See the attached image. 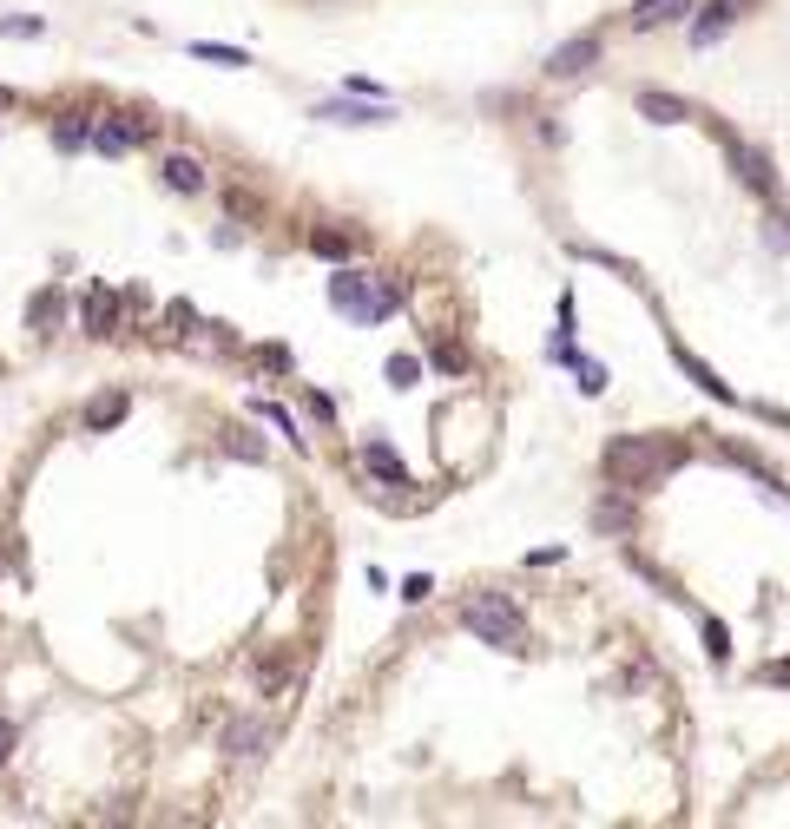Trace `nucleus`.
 <instances>
[{"label": "nucleus", "instance_id": "obj_1", "mask_svg": "<svg viewBox=\"0 0 790 829\" xmlns=\"http://www.w3.org/2000/svg\"><path fill=\"white\" fill-rule=\"evenodd\" d=\"M461 620L475 638H488L495 652H520L527 645V620H520V606L507 599V593H475L468 606H461Z\"/></svg>", "mask_w": 790, "mask_h": 829}, {"label": "nucleus", "instance_id": "obj_2", "mask_svg": "<svg viewBox=\"0 0 790 829\" xmlns=\"http://www.w3.org/2000/svg\"><path fill=\"white\" fill-rule=\"evenodd\" d=\"M679 455H685L679 441H646V435H633V441H626V435H620V441L606 448V475H613V481L646 487V481H659Z\"/></svg>", "mask_w": 790, "mask_h": 829}, {"label": "nucleus", "instance_id": "obj_3", "mask_svg": "<svg viewBox=\"0 0 790 829\" xmlns=\"http://www.w3.org/2000/svg\"><path fill=\"white\" fill-rule=\"evenodd\" d=\"M330 303H337L350 323L369 330V323H382V316L402 303V290H396V283H389V290H369V276H362V271H337V276H330Z\"/></svg>", "mask_w": 790, "mask_h": 829}, {"label": "nucleus", "instance_id": "obj_4", "mask_svg": "<svg viewBox=\"0 0 790 829\" xmlns=\"http://www.w3.org/2000/svg\"><path fill=\"white\" fill-rule=\"evenodd\" d=\"M139 138H152V126H145V119H133V113H119V119L92 126V133H86V145H92V152H106V158H119V152H133Z\"/></svg>", "mask_w": 790, "mask_h": 829}, {"label": "nucleus", "instance_id": "obj_5", "mask_svg": "<svg viewBox=\"0 0 790 829\" xmlns=\"http://www.w3.org/2000/svg\"><path fill=\"white\" fill-rule=\"evenodd\" d=\"M731 172H738L751 192H764V198L778 192V172H771V158H764L758 145H731Z\"/></svg>", "mask_w": 790, "mask_h": 829}, {"label": "nucleus", "instance_id": "obj_6", "mask_svg": "<svg viewBox=\"0 0 790 829\" xmlns=\"http://www.w3.org/2000/svg\"><path fill=\"white\" fill-rule=\"evenodd\" d=\"M158 178H165L172 192H185V198H198V192H205V165H198L192 152H172V158L158 165Z\"/></svg>", "mask_w": 790, "mask_h": 829}, {"label": "nucleus", "instance_id": "obj_7", "mask_svg": "<svg viewBox=\"0 0 790 829\" xmlns=\"http://www.w3.org/2000/svg\"><path fill=\"white\" fill-rule=\"evenodd\" d=\"M593 60H599V40L586 33V40H567V47L547 60V72H554V79H579V72H593Z\"/></svg>", "mask_w": 790, "mask_h": 829}, {"label": "nucleus", "instance_id": "obj_8", "mask_svg": "<svg viewBox=\"0 0 790 829\" xmlns=\"http://www.w3.org/2000/svg\"><path fill=\"white\" fill-rule=\"evenodd\" d=\"M316 119H323V126H389L396 113L376 99V106H316Z\"/></svg>", "mask_w": 790, "mask_h": 829}, {"label": "nucleus", "instance_id": "obj_9", "mask_svg": "<svg viewBox=\"0 0 790 829\" xmlns=\"http://www.w3.org/2000/svg\"><path fill=\"white\" fill-rule=\"evenodd\" d=\"M640 113H646L652 126H685V119H692V106H685V99H672V92H659V86H646V92H640Z\"/></svg>", "mask_w": 790, "mask_h": 829}, {"label": "nucleus", "instance_id": "obj_10", "mask_svg": "<svg viewBox=\"0 0 790 829\" xmlns=\"http://www.w3.org/2000/svg\"><path fill=\"white\" fill-rule=\"evenodd\" d=\"M731 13H738V0H712V7L699 13V27H692V40H699V47H712V40H719L724 27H731Z\"/></svg>", "mask_w": 790, "mask_h": 829}, {"label": "nucleus", "instance_id": "obj_11", "mask_svg": "<svg viewBox=\"0 0 790 829\" xmlns=\"http://www.w3.org/2000/svg\"><path fill=\"white\" fill-rule=\"evenodd\" d=\"M257 744H264V724H257V718H237V724L224 731V751H231V758H257Z\"/></svg>", "mask_w": 790, "mask_h": 829}, {"label": "nucleus", "instance_id": "obj_12", "mask_svg": "<svg viewBox=\"0 0 790 829\" xmlns=\"http://www.w3.org/2000/svg\"><path fill=\"white\" fill-rule=\"evenodd\" d=\"M362 468H376V475H382V481L409 487V468H402V461H396V455H389V448H382V441H369V448H362Z\"/></svg>", "mask_w": 790, "mask_h": 829}, {"label": "nucleus", "instance_id": "obj_13", "mask_svg": "<svg viewBox=\"0 0 790 829\" xmlns=\"http://www.w3.org/2000/svg\"><path fill=\"white\" fill-rule=\"evenodd\" d=\"M113 323H119V303H113L106 290H92V296H86V330H92V337H106Z\"/></svg>", "mask_w": 790, "mask_h": 829}, {"label": "nucleus", "instance_id": "obj_14", "mask_svg": "<svg viewBox=\"0 0 790 829\" xmlns=\"http://www.w3.org/2000/svg\"><path fill=\"white\" fill-rule=\"evenodd\" d=\"M126 409H133L126 396H99V402L86 409V428H113V421H126Z\"/></svg>", "mask_w": 790, "mask_h": 829}, {"label": "nucleus", "instance_id": "obj_15", "mask_svg": "<svg viewBox=\"0 0 790 829\" xmlns=\"http://www.w3.org/2000/svg\"><path fill=\"white\" fill-rule=\"evenodd\" d=\"M593 520H599L606 534H626V527H633V507H626V500H599V507H593Z\"/></svg>", "mask_w": 790, "mask_h": 829}, {"label": "nucleus", "instance_id": "obj_16", "mask_svg": "<svg viewBox=\"0 0 790 829\" xmlns=\"http://www.w3.org/2000/svg\"><path fill=\"white\" fill-rule=\"evenodd\" d=\"M679 362L692 369V382H699L705 396H719V402H731V389H724V382H719V376H712V369H705V362H699V355H685V349H679Z\"/></svg>", "mask_w": 790, "mask_h": 829}, {"label": "nucleus", "instance_id": "obj_17", "mask_svg": "<svg viewBox=\"0 0 790 829\" xmlns=\"http://www.w3.org/2000/svg\"><path fill=\"white\" fill-rule=\"evenodd\" d=\"M310 251L316 257H350V237L343 231H310Z\"/></svg>", "mask_w": 790, "mask_h": 829}, {"label": "nucleus", "instance_id": "obj_18", "mask_svg": "<svg viewBox=\"0 0 790 829\" xmlns=\"http://www.w3.org/2000/svg\"><path fill=\"white\" fill-rule=\"evenodd\" d=\"M389 382H396V389H416V382H422V362H416V355H389Z\"/></svg>", "mask_w": 790, "mask_h": 829}, {"label": "nucleus", "instance_id": "obj_19", "mask_svg": "<svg viewBox=\"0 0 790 829\" xmlns=\"http://www.w3.org/2000/svg\"><path fill=\"white\" fill-rule=\"evenodd\" d=\"M574 376H579V389H586V396H599V389H606V369H599V362H586V355H574Z\"/></svg>", "mask_w": 790, "mask_h": 829}, {"label": "nucleus", "instance_id": "obj_20", "mask_svg": "<svg viewBox=\"0 0 790 829\" xmlns=\"http://www.w3.org/2000/svg\"><path fill=\"white\" fill-rule=\"evenodd\" d=\"M86 133H92L86 119H67V126H53V145H60V152H79V145H86Z\"/></svg>", "mask_w": 790, "mask_h": 829}, {"label": "nucleus", "instance_id": "obj_21", "mask_svg": "<svg viewBox=\"0 0 790 829\" xmlns=\"http://www.w3.org/2000/svg\"><path fill=\"white\" fill-rule=\"evenodd\" d=\"M0 33H13V40L27 33V40H33V33H47V20H33V13H7V20H0Z\"/></svg>", "mask_w": 790, "mask_h": 829}, {"label": "nucleus", "instance_id": "obj_22", "mask_svg": "<svg viewBox=\"0 0 790 829\" xmlns=\"http://www.w3.org/2000/svg\"><path fill=\"white\" fill-rule=\"evenodd\" d=\"M192 53H198V60H217V67H244V53H237V47H212V40H198Z\"/></svg>", "mask_w": 790, "mask_h": 829}, {"label": "nucleus", "instance_id": "obj_23", "mask_svg": "<svg viewBox=\"0 0 790 829\" xmlns=\"http://www.w3.org/2000/svg\"><path fill=\"white\" fill-rule=\"evenodd\" d=\"M435 369H448V376H461V369H468V355H461L455 343H441V349H435Z\"/></svg>", "mask_w": 790, "mask_h": 829}, {"label": "nucleus", "instance_id": "obj_24", "mask_svg": "<svg viewBox=\"0 0 790 829\" xmlns=\"http://www.w3.org/2000/svg\"><path fill=\"white\" fill-rule=\"evenodd\" d=\"M231 455H244V461H264V448H257L244 428H231Z\"/></svg>", "mask_w": 790, "mask_h": 829}, {"label": "nucleus", "instance_id": "obj_25", "mask_svg": "<svg viewBox=\"0 0 790 829\" xmlns=\"http://www.w3.org/2000/svg\"><path fill=\"white\" fill-rule=\"evenodd\" d=\"M705 645H712V659H724V652H731V632H724L719 620H705Z\"/></svg>", "mask_w": 790, "mask_h": 829}, {"label": "nucleus", "instance_id": "obj_26", "mask_svg": "<svg viewBox=\"0 0 790 829\" xmlns=\"http://www.w3.org/2000/svg\"><path fill=\"white\" fill-rule=\"evenodd\" d=\"M13 744H20V731H13V724H7V718H0V763L13 758Z\"/></svg>", "mask_w": 790, "mask_h": 829}, {"label": "nucleus", "instance_id": "obj_27", "mask_svg": "<svg viewBox=\"0 0 790 829\" xmlns=\"http://www.w3.org/2000/svg\"><path fill=\"white\" fill-rule=\"evenodd\" d=\"M771 679H778V685H790V659H778V665H771Z\"/></svg>", "mask_w": 790, "mask_h": 829}, {"label": "nucleus", "instance_id": "obj_28", "mask_svg": "<svg viewBox=\"0 0 790 829\" xmlns=\"http://www.w3.org/2000/svg\"><path fill=\"white\" fill-rule=\"evenodd\" d=\"M7 106H13V92H7V86H0V113H7Z\"/></svg>", "mask_w": 790, "mask_h": 829}]
</instances>
